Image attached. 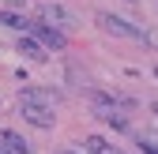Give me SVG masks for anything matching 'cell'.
<instances>
[{"mask_svg":"<svg viewBox=\"0 0 158 154\" xmlns=\"http://www.w3.org/2000/svg\"><path fill=\"white\" fill-rule=\"evenodd\" d=\"M19 117H23L27 124H34V128H42V132H49V128L56 124V113H53V105L27 102V98H19Z\"/></svg>","mask_w":158,"mask_h":154,"instance_id":"obj_1","label":"cell"},{"mask_svg":"<svg viewBox=\"0 0 158 154\" xmlns=\"http://www.w3.org/2000/svg\"><path fill=\"white\" fill-rule=\"evenodd\" d=\"M94 23L102 30H109V34H117V38H143V26H135V23H128V19L113 15V11H98Z\"/></svg>","mask_w":158,"mask_h":154,"instance_id":"obj_2","label":"cell"},{"mask_svg":"<svg viewBox=\"0 0 158 154\" xmlns=\"http://www.w3.org/2000/svg\"><path fill=\"white\" fill-rule=\"evenodd\" d=\"M38 19H42V23H49L53 30H68V26H75V15H72L68 8H60V4H42V8H38Z\"/></svg>","mask_w":158,"mask_h":154,"instance_id":"obj_3","label":"cell"},{"mask_svg":"<svg viewBox=\"0 0 158 154\" xmlns=\"http://www.w3.org/2000/svg\"><path fill=\"white\" fill-rule=\"evenodd\" d=\"M30 34H34V42H42L45 49H64V45H68V34H64V30H53L49 23H42V19L30 23Z\"/></svg>","mask_w":158,"mask_h":154,"instance_id":"obj_4","label":"cell"},{"mask_svg":"<svg viewBox=\"0 0 158 154\" xmlns=\"http://www.w3.org/2000/svg\"><path fill=\"white\" fill-rule=\"evenodd\" d=\"M19 53H23L27 56V60H49V53H45V45L42 42H34V38H23V42H19Z\"/></svg>","mask_w":158,"mask_h":154,"instance_id":"obj_5","label":"cell"},{"mask_svg":"<svg viewBox=\"0 0 158 154\" xmlns=\"http://www.w3.org/2000/svg\"><path fill=\"white\" fill-rule=\"evenodd\" d=\"M19 98H27V102H42V105H56L60 98H56L53 90H45V87H23V94Z\"/></svg>","mask_w":158,"mask_h":154,"instance_id":"obj_6","label":"cell"},{"mask_svg":"<svg viewBox=\"0 0 158 154\" xmlns=\"http://www.w3.org/2000/svg\"><path fill=\"white\" fill-rule=\"evenodd\" d=\"M0 143H8V147H11V150H19V154H30V143L19 136V132H11V128L4 132V136H0Z\"/></svg>","mask_w":158,"mask_h":154,"instance_id":"obj_7","label":"cell"},{"mask_svg":"<svg viewBox=\"0 0 158 154\" xmlns=\"http://www.w3.org/2000/svg\"><path fill=\"white\" fill-rule=\"evenodd\" d=\"M0 23H4V26H11V30H30V23H27L19 11H0Z\"/></svg>","mask_w":158,"mask_h":154,"instance_id":"obj_8","label":"cell"},{"mask_svg":"<svg viewBox=\"0 0 158 154\" xmlns=\"http://www.w3.org/2000/svg\"><path fill=\"white\" fill-rule=\"evenodd\" d=\"M139 42H143V45H151V49L158 53V30H154V26H143V38H139Z\"/></svg>","mask_w":158,"mask_h":154,"instance_id":"obj_9","label":"cell"},{"mask_svg":"<svg viewBox=\"0 0 158 154\" xmlns=\"http://www.w3.org/2000/svg\"><path fill=\"white\" fill-rule=\"evenodd\" d=\"M139 150L143 154H158V139L154 136H139Z\"/></svg>","mask_w":158,"mask_h":154,"instance_id":"obj_10","label":"cell"},{"mask_svg":"<svg viewBox=\"0 0 158 154\" xmlns=\"http://www.w3.org/2000/svg\"><path fill=\"white\" fill-rule=\"evenodd\" d=\"M0 154H19V150H11L8 143H0Z\"/></svg>","mask_w":158,"mask_h":154,"instance_id":"obj_11","label":"cell"},{"mask_svg":"<svg viewBox=\"0 0 158 154\" xmlns=\"http://www.w3.org/2000/svg\"><path fill=\"white\" fill-rule=\"evenodd\" d=\"M124 4H132V8H135V4H139V0H124Z\"/></svg>","mask_w":158,"mask_h":154,"instance_id":"obj_12","label":"cell"},{"mask_svg":"<svg viewBox=\"0 0 158 154\" xmlns=\"http://www.w3.org/2000/svg\"><path fill=\"white\" fill-rule=\"evenodd\" d=\"M117 154H124V150H117Z\"/></svg>","mask_w":158,"mask_h":154,"instance_id":"obj_13","label":"cell"},{"mask_svg":"<svg viewBox=\"0 0 158 154\" xmlns=\"http://www.w3.org/2000/svg\"><path fill=\"white\" fill-rule=\"evenodd\" d=\"M154 75H158V68H154Z\"/></svg>","mask_w":158,"mask_h":154,"instance_id":"obj_14","label":"cell"},{"mask_svg":"<svg viewBox=\"0 0 158 154\" xmlns=\"http://www.w3.org/2000/svg\"><path fill=\"white\" fill-rule=\"evenodd\" d=\"M154 113H158V109H154Z\"/></svg>","mask_w":158,"mask_h":154,"instance_id":"obj_15","label":"cell"}]
</instances>
